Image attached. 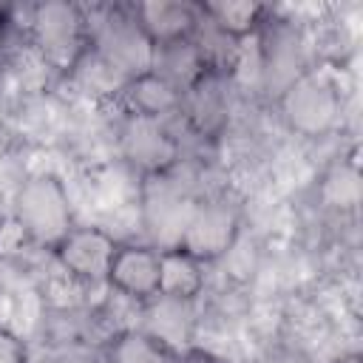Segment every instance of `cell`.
<instances>
[{
	"label": "cell",
	"mask_w": 363,
	"mask_h": 363,
	"mask_svg": "<svg viewBox=\"0 0 363 363\" xmlns=\"http://www.w3.org/2000/svg\"><path fill=\"white\" fill-rule=\"evenodd\" d=\"M11 216L23 238L48 252L77 227L68 187L51 170H37L17 184Z\"/></svg>",
	"instance_id": "obj_1"
},
{
	"label": "cell",
	"mask_w": 363,
	"mask_h": 363,
	"mask_svg": "<svg viewBox=\"0 0 363 363\" xmlns=\"http://www.w3.org/2000/svg\"><path fill=\"white\" fill-rule=\"evenodd\" d=\"M275 105L284 128L312 142L335 133L343 119L340 85L318 68H306L289 85H284L275 94Z\"/></svg>",
	"instance_id": "obj_2"
},
{
	"label": "cell",
	"mask_w": 363,
	"mask_h": 363,
	"mask_svg": "<svg viewBox=\"0 0 363 363\" xmlns=\"http://www.w3.org/2000/svg\"><path fill=\"white\" fill-rule=\"evenodd\" d=\"M26 31L40 60L65 77L91 45L88 9L79 3L51 0L31 6L26 17Z\"/></svg>",
	"instance_id": "obj_3"
},
{
	"label": "cell",
	"mask_w": 363,
	"mask_h": 363,
	"mask_svg": "<svg viewBox=\"0 0 363 363\" xmlns=\"http://www.w3.org/2000/svg\"><path fill=\"white\" fill-rule=\"evenodd\" d=\"M88 31L91 48L105 62H111L125 79L153 68V45L139 31L130 14V3L88 9Z\"/></svg>",
	"instance_id": "obj_4"
},
{
	"label": "cell",
	"mask_w": 363,
	"mask_h": 363,
	"mask_svg": "<svg viewBox=\"0 0 363 363\" xmlns=\"http://www.w3.org/2000/svg\"><path fill=\"white\" fill-rule=\"evenodd\" d=\"M241 235V207L227 196H201L193 201L179 233L176 250L207 264L221 261Z\"/></svg>",
	"instance_id": "obj_5"
},
{
	"label": "cell",
	"mask_w": 363,
	"mask_h": 363,
	"mask_svg": "<svg viewBox=\"0 0 363 363\" xmlns=\"http://www.w3.org/2000/svg\"><path fill=\"white\" fill-rule=\"evenodd\" d=\"M119 150L128 167L142 176V182L170 176L182 162V139L173 133L167 122H153V119L125 116L119 133Z\"/></svg>",
	"instance_id": "obj_6"
},
{
	"label": "cell",
	"mask_w": 363,
	"mask_h": 363,
	"mask_svg": "<svg viewBox=\"0 0 363 363\" xmlns=\"http://www.w3.org/2000/svg\"><path fill=\"white\" fill-rule=\"evenodd\" d=\"M119 241L102 227H74L54 250V261L60 269L77 284H105L111 258Z\"/></svg>",
	"instance_id": "obj_7"
},
{
	"label": "cell",
	"mask_w": 363,
	"mask_h": 363,
	"mask_svg": "<svg viewBox=\"0 0 363 363\" xmlns=\"http://www.w3.org/2000/svg\"><path fill=\"white\" fill-rule=\"evenodd\" d=\"M159 269H162V250L153 244H133L119 241L105 284L119 298L142 306L153 298H159Z\"/></svg>",
	"instance_id": "obj_8"
},
{
	"label": "cell",
	"mask_w": 363,
	"mask_h": 363,
	"mask_svg": "<svg viewBox=\"0 0 363 363\" xmlns=\"http://www.w3.org/2000/svg\"><path fill=\"white\" fill-rule=\"evenodd\" d=\"M193 196H187L182 187H176L167 176L145 179L142 187V210H145V227L153 238V247L173 250L179 241V233L187 221V213L193 207Z\"/></svg>",
	"instance_id": "obj_9"
},
{
	"label": "cell",
	"mask_w": 363,
	"mask_h": 363,
	"mask_svg": "<svg viewBox=\"0 0 363 363\" xmlns=\"http://www.w3.org/2000/svg\"><path fill=\"white\" fill-rule=\"evenodd\" d=\"M255 37H261V74L267 85H275V94L309 68L303 54V37L289 20H275L269 11L267 23Z\"/></svg>",
	"instance_id": "obj_10"
},
{
	"label": "cell",
	"mask_w": 363,
	"mask_h": 363,
	"mask_svg": "<svg viewBox=\"0 0 363 363\" xmlns=\"http://www.w3.org/2000/svg\"><path fill=\"white\" fill-rule=\"evenodd\" d=\"M130 14L153 48L167 45V43H179V40H190L199 34V28L204 23L201 6L190 3V0L130 3Z\"/></svg>",
	"instance_id": "obj_11"
},
{
	"label": "cell",
	"mask_w": 363,
	"mask_h": 363,
	"mask_svg": "<svg viewBox=\"0 0 363 363\" xmlns=\"http://www.w3.org/2000/svg\"><path fill=\"white\" fill-rule=\"evenodd\" d=\"M182 91L164 79L159 71H145V74H136L130 77L116 102L122 105L125 116L130 119H153V122H167L170 116H176L182 111Z\"/></svg>",
	"instance_id": "obj_12"
},
{
	"label": "cell",
	"mask_w": 363,
	"mask_h": 363,
	"mask_svg": "<svg viewBox=\"0 0 363 363\" xmlns=\"http://www.w3.org/2000/svg\"><path fill=\"white\" fill-rule=\"evenodd\" d=\"M190 130L207 139H216L230 116V94H227V74L207 71L196 85H190L182 96V111Z\"/></svg>",
	"instance_id": "obj_13"
},
{
	"label": "cell",
	"mask_w": 363,
	"mask_h": 363,
	"mask_svg": "<svg viewBox=\"0 0 363 363\" xmlns=\"http://www.w3.org/2000/svg\"><path fill=\"white\" fill-rule=\"evenodd\" d=\"M204 26L221 34L230 43H244L261 31L269 17V6L252 0H218V3H199Z\"/></svg>",
	"instance_id": "obj_14"
},
{
	"label": "cell",
	"mask_w": 363,
	"mask_h": 363,
	"mask_svg": "<svg viewBox=\"0 0 363 363\" xmlns=\"http://www.w3.org/2000/svg\"><path fill=\"white\" fill-rule=\"evenodd\" d=\"M102 363H173L176 352L142 326L116 329L102 346Z\"/></svg>",
	"instance_id": "obj_15"
},
{
	"label": "cell",
	"mask_w": 363,
	"mask_h": 363,
	"mask_svg": "<svg viewBox=\"0 0 363 363\" xmlns=\"http://www.w3.org/2000/svg\"><path fill=\"white\" fill-rule=\"evenodd\" d=\"M153 71H159L164 79H170L184 94L190 85H196L213 68L207 65L204 51L196 43V37H190V40H179V43L153 48Z\"/></svg>",
	"instance_id": "obj_16"
},
{
	"label": "cell",
	"mask_w": 363,
	"mask_h": 363,
	"mask_svg": "<svg viewBox=\"0 0 363 363\" xmlns=\"http://www.w3.org/2000/svg\"><path fill=\"white\" fill-rule=\"evenodd\" d=\"M207 284L204 264L190 258L182 250H162V269H159V298L193 303Z\"/></svg>",
	"instance_id": "obj_17"
},
{
	"label": "cell",
	"mask_w": 363,
	"mask_h": 363,
	"mask_svg": "<svg viewBox=\"0 0 363 363\" xmlns=\"http://www.w3.org/2000/svg\"><path fill=\"white\" fill-rule=\"evenodd\" d=\"M68 79H74L85 94L91 96H105V99H116L122 85L128 82L111 62H105L91 45L82 54V60L74 65V71L68 74Z\"/></svg>",
	"instance_id": "obj_18"
},
{
	"label": "cell",
	"mask_w": 363,
	"mask_h": 363,
	"mask_svg": "<svg viewBox=\"0 0 363 363\" xmlns=\"http://www.w3.org/2000/svg\"><path fill=\"white\" fill-rule=\"evenodd\" d=\"M323 199L329 207L340 210V213H352L360 201V170H357V159H340V164H335L326 179H323Z\"/></svg>",
	"instance_id": "obj_19"
},
{
	"label": "cell",
	"mask_w": 363,
	"mask_h": 363,
	"mask_svg": "<svg viewBox=\"0 0 363 363\" xmlns=\"http://www.w3.org/2000/svg\"><path fill=\"white\" fill-rule=\"evenodd\" d=\"M0 363H31L26 340H20L11 329L0 323Z\"/></svg>",
	"instance_id": "obj_20"
},
{
	"label": "cell",
	"mask_w": 363,
	"mask_h": 363,
	"mask_svg": "<svg viewBox=\"0 0 363 363\" xmlns=\"http://www.w3.org/2000/svg\"><path fill=\"white\" fill-rule=\"evenodd\" d=\"M173 363H224V360H221L216 352H210V349H201V346H184V349L176 352Z\"/></svg>",
	"instance_id": "obj_21"
},
{
	"label": "cell",
	"mask_w": 363,
	"mask_h": 363,
	"mask_svg": "<svg viewBox=\"0 0 363 363\" xmlns=\"http://www.w3.org/2000/svg\"><path fill=\"white\" fill-rule=\"evenodd\" d=\"M9 14H11V11L0 6V65H3V40H6V28H9V23H11Z\"/></svg>",
	"instance_id": "obj_22"
},
{
	"label": "cell",
	"mask_w": 363,
	"mask_h": 363,
	"mask_svg": "<svg viewBox=\"0 0 363 363\" xmlns=\"http://www.w3.org/2000/svg\"><path fill=\"white\" fill-rule=\"evenodd\" d=\"M332 363H363V354H360V352H346V354L335 357Z\"/></svg>",
	"instance_id": "obj_23"
},
{
	"label": "cell",
	"mask_w": 363,
	"mask_h": 363,
	"mask_svg": "<svg viewBox=\"0 0 363 363\" xmlns=\"http://www.w3.org/2000/svg\"><path fill=\"white\" fill-rule=\"evenodd\" d=\"M6 230V201H3V193H0V235Z\"/></svg>",
	"instance_id": "obj_24"
}]
</instances>
